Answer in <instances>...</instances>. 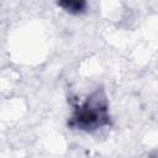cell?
Segmentation results:
<instances>
[{"instance_id":"obj_1","label":"cell","mask_w":158,"mask_h":158,"mask_svg":"<svg viewBox=\"0 0 158 158\" xmlns=\"http://www.w3.org/2000/svg\"><path fill=\"white\" fill-rule=\"evenodd\" d=\"M109 122L107 116V102L101 90H95L88 99L77 107L70 126L80 130H95Z\"/></svg>"},{"instance_id":"obj_2","label":"cell","mask_w":158,"mask_h":158,"mask_svg":"<svg viewBox=\"0 0 158 158\" xmlns=\"http://www.w3.org/2000/svg\"><path fill=\"white\" fill-rule=\"evenodd\" d=\"M58 5L70 14H79L85 9L84 1H63V2H58Z\"/></svg>"}]
</instances>
